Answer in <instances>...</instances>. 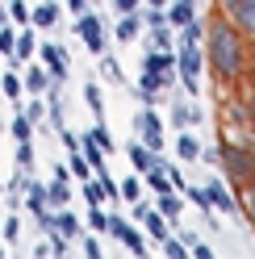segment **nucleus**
Returning <instances> with one entry per match:
<instances>
[{"mask_svg": "<svg viewBox=\"0 0 255 259\" xmlns=\"http://www.w3.org/2000/svg\"><path fill=\"white\" fill-rule=\"evenodd\" d=\"M205 59H209L214 75H218V79H226V84H234V79L243 75V67H247L243 29H238V25L226 17V13L205 25Z\"/></svg>", "mask_w": 255, "mask_h": 259, "instance_id": "1", "label": "nucleus"}, {"mask_svg": "<svg viewBox=\"0 0 255 259\" xmlns=\"http://www.w3.org/2000/svg\"><path fill=\"white\" fill-rule=\"evenodd\" d=\"M222 171H226V180L238 188V184H247L251 176H255V151H247V147H230L226 138H222V163H218Z\"/></svg>", "mask_w": 255, "mask_h": 259, "instance_id": "2", "label": "nucleus"}, {"mask_svg": "<svg viewBox=\"0 0 255 259\" xmlns=\"http://www.w3.org/2000/svg\"><path fill=\"white\" fill-rule=\"evenodd\" d=\"M201 51H197V42H176V75H180V88L184 92H193L197 96V75H201Z\"/></svg>", "mask_w": 255, "mask_h": 259, "instance_id": "3", "label": "nucleus"}, {"mask_svg": "<svg viewBox=\"0 0 255 259\" xmlns=\"http://www.w3.org/2000/svg\"><path fill=\"white\" fill-rule=\"evenodd\" d=\"M134 130L151 151H163V121H159V113L151 105H142V113H134Z\"/></svg>", "mask_w": 255, "mask_h": 259, "instance_id": "4", "label": "nucleus"}, {"mask_svg": "<svg viewBox=\"0 0 255 259\" xmlns=\"http://www.w3.org/2000/svg\"><path fill=\"white\" fill-rule=\"evenodd\" d=\"M75 34L84 38V46H88L92 55H105V25H101V17H97L92 9L75 17Z\"/></svg>", "mask_w": 255, "mask_h": 259, "instance_id": "5", "label": "nucleus"}, {"mask_svg": "<svg viewBox=\"0 0 255 259\" xmlns=\"http://www.w3.org/2000/svg\"><path fill=\"white\" fill-rule=\"evenodd\" d=\"M222 13H226L243 34H255V0H222Z\"/></svg>", "mask_w": 255, "mask_h": 259, "instance_id": "6", "label": "nucleus"}, {"mask_svg": "<svg viewBox=\"0 0 255 259\" xmlns=\"http://www.w3.org/2000/svg\"><path fill=\"white\" fill-rule=\"evenodd\" d=\"M38 55H42V63H46V71H51V79H67V55H63V46L59 42H42L38 46Z\"/></svg>", "mask_w": 255, "mask_h": 259, "instance_id": "7", "label": "nucleus"}, {"mask_svg": "<svg viewBox=\"0 0 255 259\" xmlns=\"http://www.w3.org/2000/svg\"><path fill=\"white\" fill-rule=\"evenodd\" d=\"M205 197H209L214 213H234V192L222 184V180H209V184H205Z\"/></svg>", "mask_w": 255, "mask_h": 259, "instance_id": "8", "label": "nucleus"}, {"mask_svg": "<svg viewBox=\"0 0 255 259\" xmlns=\"http://www.w3.org/2000/svg\"><path fill=\"white\" fill-rule=\"evenodd\" d=\"M34 55H38V38H34V29H29V25H21V34H17V42H13V55H9V59L29 63Z\"/></svg>", "mask_w": 255, "mask_h": 259, "instance_id": "9", "label": "nucleus"}, {"mask_svg": "<svg viewBox=\"0 0 255 259\" xmlns=\"http://www.w3.org/2000/svg\"><path fill=\"white\" fill-rule=\"evenodd\" d=\"M125 155H130V163H134V171H147V167H155L159 163V151H151L147 142H130V147H125Z\"/></svg>", "mask_w": 255, "mask_h": 259, "instance_id": "10", "label": "nucleus"}, {"mask_svg": "<svg viewBox=\"0 0 255 259\" xmlns=\"http://www.w3.org/2000/svg\"><path fill=\"white\" fill-rule=\"evenodd\" d=\"M197 121H201V109L188 105L184 96H176V105H172V125H176V130H188V125H197Z\"/></svg>", "mask_w": 255, "mask_h": 259, "instance_id": "11", "label": "nucleus"}, {"mask_svg": "<svg viewBox=\"0 0 255 259\" xmlns=\"http://www.w3.org/2000/svg\"><path fill=\"white\" fill-rule=\"evenodd\" d=\"M197 17V0H172V9H167V25L172 29H180Z\"/></svg>", "mask_w": 255, "mask_h": 259, "instance_id": "12", "label": "nucleus"}, {"mask_svg": "<svg viewBox=\"0 0 255 259\" xmlns=\"http://www.w3.org/2000/svg\"><path fill=\"white\" fill-rule=\"evenodd\" d=\"M46 88H51V71H46V63H34V67L25 71V92H34V96H42Z\"/></svg>", "mask_w": 255, "mask_h": 259, "instance_id": "13", "label": "nucleus"}, {"mask_svg": "<svg viewBox=\"0 0 255 259\" xmlns=\"http://www.w3.org/2000/svg\"><path fill=\"white\" fill-rule=\"evenodd\" d=\"M29 21H34V25H42V29L59 25V5H55V0H42V5L29 13Z\"/></svg>", "mask_w": 255, "mask_h": 259, "instance_id": "14", "label": "nucleus"}, {"mask_svg": "<svg viewBox=\"0 0 255 259\" xmlns=\"http://www.w3.org/2000/svg\"><path fill=\"white\" fill-rule=\"evenodd\" d=\"M25 201H29V213H34V218H42L46 209H51V205H46V188H42L38 180L25 184Z\"/></svg>", "mask_w": 255, "mask_h": 259, "instance_id": "15", "label": "nucleus"}, {"mask_svg": "<svg viewBox=\"0 0 255 259\" xmlns=\"http://www.w3.org/2000/svg\"><path fill=\"white\" fill-rule=\"evenodd\" d=\"M142 34V17L138 13H121V21H117V42H134Z\"/></svg>", "mask_w": 255, "mask_h": 259, "instance_id": "16", "label": "nucleus"}, {"mask_svg": "<svg viewBox=\"0 0 255 259\" xmlns=\"http://www.w3.org/2000/svg\"><path fill=\"white\" fill-rule=\"evenodd\" d=\"M46 205H51V209L71 205V188H67V180H51V188H46Z\"/></svg>", "mask_w": 255, "mask_h": 259, "instance_id": "17", "label": "nucleus"}, {"mask_svg": "<svg viewBox=\"0 0 255 259\" xmlns=\"http://www.w3.org/2000/svg\"><path fill=\"white\" fill-rule=\"evenodd\" d=\"M151 46L155 51H176V34H172V25H151Z\"/></svg>", "mask_w": 255, "mask_h": 259, "instance_id": "18", "label": "nucleus"}, {"mask_svg": "<svg viewBox=\"0 0 255 259\" xmlns=\"http://www.w3.org/2000/svg\"><path fill=\"white\" fill-rule=\"evenodd\" d=\"M0 92H5V96H9V101H13V105H17V109H21V75H17V71H13V67H9L5 75H0Z\"/></svg>", "mask_w": 255, "mask_h": 259, "instance_id": "19", "label": "nucleus"}, {"mask_svg": "<svg viewBox=\"0 0 255 259\" xmlns=\"http://www.w3.org/2000/svg\"><path fill=\"white\" fill-rule=\"evenodd\" d=\"M176 155L184 159V163H197V159H201V142L188 134V130H184V134H180V142H176Z\"/></svg>", "mask_w": 255, "mask_h": 259, "instance_id": "20", "label": "nucleus"}, {"mask_svg": "<svg viewBox=\"0 0 255 259\" xmlns=\"http://www.w3.org/2000/svg\"><path fill=\"white\" fill-rule=\"evenodd\" d=\"M55 230H59V234H67V238H79V222H75V213H67V205L55 213Z\"/></svg>", "mask_w": 255, "mask_h": 259, "instance_id": "21", "label": "nucleus"}, {"mask_svg": "<svg viewBox=\"0 0 255 259\" xmlns=\"http://www.w3.org/2000/svg\"><path fill=\"white\" fill-rule=\"evenodd\" d=\"M142 222H147V234H151L155 242H163V238H167V222H163V213H159V209H151Z\"/></svg>", "mask_w": 255, "mask_h": 259, "instance_id": "22", "label": "nucleus"}, {"mask_svg": "<svg viewBox=\"0 0 255 259\" xmlns=\"http://www.w3.org/2000/svg\"><path fill=\"white\" fill-rule=\"evenodd\" d=\"M84 101L92 105V113H97V117H105V92H101V84H97V79H88V88H84Z\"/></svg>", "mask_w": 255, "mask_h": 259, "instance_id": "23", "label": "nucleus"}, {"mask_svg": "<svg viewBox=\"0 0 255 259\" xmlns=\"http://www.w3.org/2000/svg\"><path fill=\"white\" fill-rule=\"evenodd\" d=\"M9 134L17 138V142H29V138H34V121L21 113V117H13V121H9Z\"/></svg>", "mask_w": 255, "mask_h": 259, "instance_id": "24", "label": "nucleus"}, {"mask_svg": "<svg viewBox=\"0 0 255 259\" xmlns=\"http://www.w3.org/2000/svg\"><path fill=\"white\" fill-rule=\"evenodd\" d=\"M180 197H176V192H159V201H155V209H159V213H163V218H176L180 213Z\"/></svg>", "mask_w": 255, "mask_h": 259, "instance_id": "25", "label": "nucleus"}, {"mask_svg": "<svg viewBox=\"0 0 255 259\" xmlns=\"http://www.w3.org/2000/svg\"><path fill=\"white\" fill-rule=\"evenodd\" d=\"M67 171L75 176V180H88V176H92V167H88V159L79 155V151H71V163H67Z\"/></svg>", "mask_w": 255, "mask_h": 259, "instance_id": "26", "label": "nucleus"}, {"mask_svg": "<svg viewBox=\"0 0 255 259\" xmlns=\"http://www.w3.org/2000/svg\"><path fill=\"white\" fill-rule=\"evenodd\" d=\"M79 184H84V201H88V205H101V201H105L101 180H92V176H88V180H79Z\"/></svg>", "mask_w": 255, "mask_h": 259, "instance_id": "27", "label": "nucleus"}, {"mask_svg": "<svg viewBox=\"0 0 255 259\" xmlns=\"http://www.w3.org/2000/svg\"><path fill=\"white\" fill-rule=\"evenodd\" d=\"M121 242H125V247H130L134 255H147V238H142L138 230H130V226H125V234H121Z\"/></svg>", "mask_w": 255, "mask_h": 259, "instance_id": "28", "label": "nucleus"}, {"mask_svg": "<svg viewBox=\"0 0 255 259\" xmlns=\"http://www.w3.org/2000/svg\"><path fill=\"white\" fill-rule=\"evenodd\" d=\"M159 247H163V255H167V259H184V255H188V247H184L180 238H172V234H167L163 242H159Z\"/></svg>", "mask_w": 255, "mask_h": 259, "instance_id": "29", "label": "nucleus"}, {"mask_svg": "<svg viewBox=\"0 0 255 259\" xmlns=\"http://www.w3.org/2000/svg\"><path fill=\"white\" fill-rule=\"evenodd\" d=\"M88 138H92V142H97V147H101V151H113V138H109V130H105L101 121H97V125H92V130H88Z\"/></svg>", "mask_w": 255, "mask_h": 259, "instance_id": "30", "label": "nucleus"}, {"mask_svg": "<svg viewBox=\"0 0 255 259\" xmlns=\"http://www.w3.org/2000/svg\"><path fill=\"white\" fill-rule=\"evenodd\" d=\"M88 222H92V230H105L109 234V213L101 205H88Z\"/></svg>", "mask_w": 255, "mask_h": 259, "instance_id": "31", "label": "nucleus"}, {"mask_svg": "<svg viewBox=\"0 0 255 259\" xmlns=\"http://www.w3.org/2000/svg\"><path fill=\"white\" fill-rule=\"evenodd\" d=\"M17 167L34 171V147H29V142H17Z\"/></svg>", "mask_w": 255, "mask_h": 259, "instance_id": "32", "label": "nucleus"}, {"mask_svg": "<svg viewBox=\"0 0 255 259\" xmlns=\"http://www.w3.org/2000/svg\"><path fill=\"white\" fill-rule=\"evenodd\" d=\"M9 21H17V25H29V9L21 5V0H9Z\"/></svg>", "mask_w": 255, "mask_h": 259, "instance_id": "33", "label": "nucleus"}, {"mask_svg": "<svg viewBox=\"0 0 255 259\" xmlns=\"http://www.w3.org/2000/svg\"><path fill=\"white\" fill-rule=\"evenodd\" d=\"M46 247H51V255H67L71 238H67V234H59V230H51V242H46Z\"/></svg>", "mask_w": 255, "mask_h": 259, "instance_id": "34", "label": "nucleus"}, {"mask_svg": "<svg viewBox=\"0 0 255 259\" xmlns=\"http://www.w3.org/2000/svg\"><path fill=\"white\" fill-rule=\"evenodd\" d=\"M117 188H121V197H125V201H138V197H142V180H138V176H130V180L117 184Z\"/></svg>", "mask_w": 255, "mask_h": 259, "instance_id": "35", "label": "nucleus"}, {"mask_svg": "<svg viewBox=\"0 0 255 259\" xmlns=\"http://www.w3.org/2000/svg\"><path fill=\"white\" fill-rule=\"evenodd\" d=\"M101 71H105V79H113V84H121V88H125V75H121V67H117L113 59H105V63H101Z\"/></svg>", "mask_w": 255, "mask_h": 259, "instance_id": "36", "label": "nucleus"}, {"mask_svg": "<svg viewBox=\"0 0 255 259\" xmlns=\"http://www.w3.org/2000/svg\"><path fill=\"white\" fill-rule=\"evenodd\" d=\"M25 117H29V121L38 125V121L46 117V105H42V101H29V105H25Z\"/></svg>", "mask_w": 255, "mask_h": 259, "instance_id": "37", "label": "nucleus"}, {"mask_svg": "<svg viewBox=\"0 0 255 259\" xmlns=\"http://www.w3.org/2000/svg\"><path fill=\"white\" fill-rule=\"evenodd\" d=\"M13 42H17V34H13L9 25H0V51H5V55H13Z\"/></svg>", "mask_w": 255, "mask_h": 259, "instance_id": "38", "label": "nucleus"}, {"mask_svg": "<svg viewBox=\"0 0 255 259\" xmlns=\"http://www.w3.org/2000/svg\"><path fill=\"white\" fill-rule=\"evenodd\" d=\"M5 238H9V242H17V238H21V222H17V218H9V222H5Z\"/></svg>", "mask_w": 255, "mask_h": 259, "instance_id": "39", "label": "nucleus"}, {"mask_svg": "<svg viewBox=\"0 0 255 259\" xmlns=\"http://www.w3.org/2000/svg\"><path fill=\"white\" fill-rule=\"evenodd\" d=\"M138 5H142V0H113L117 13H138Z\"/></svg>", "mask_w": 255, "mask_h": 259, "instance_id": "40", "label": "nucleus"}, {"mask_svg": "<svg viewBox=\"0 0 255 259\" xmlns=\"http://www.w3.org/2000/svg\"><path fill=\"white\" fill-rule=\"evenodd\" d=\"M59 134H63V147H67V151H79V138L71 134V130H59Z\"/></svg>", "mask_w": 255, "mask_h": 259, "instance_id": "41", "label": "nucleus"}, {"mask_svg": "<svg viewBox=\"0 0 255 259\" xmlns=\"http://www.w3.org/2000/svg\"><path fill=\"white\" fill-rule=\"evenodd\" d=\"M84 255L97 259V255H101V242H97V238H84Z\"/></svg>", "mask_w": 255, "mask_h": 259, "instance_id": "42", "label": "nucleus"}, {"mask_svg": "<svg viewBox=\"0 0 255 259\" xmlns=\"http://www.w3.org/2000/svg\"><path fill=\"white\" fill-rule=\"evenodd\" d=\"M201 159H205L209 167H218V163H222V151H205V147H201Z\"/></svg>", "mask_w": 255, "mask_h": 259, "instance_id": "43", "label": "nucleus"}, {"mask_svg": "<svg viewBox=\"0 0 255 259\" xmlns=\"http://www.w3.org/2000/svg\"><path fill=\"white\" fill-rule=\"evenodd\" d=\"M188 255H197V259H209V255H214V247H205V242H193V251H188Z\"/></svg>", "mask_w": 255, "mask_h": 259, "instance_id": "44", "label": "nucleus"}, {"mask_svg": "<svg viewBox=\"0 0 255 259\" xmlns=\"http://www.w3.org/2000/svg\"><path fill=\"white\" fill-rule=\"evenodd\" d=\"M67 9H71L75 17H79V13H88V0H67Z\"/></svg>", "mask_w": 255, "mask_h": 259, "instance_id": "45", "label": "nucleus"}, {"mask_svg": "<svg viewBox=\"0 0 255 259\" xmlns=\"http://www.w3.org/2000/svg\"><path fill=\"white\" fill-rule=\"evenodd\" d=\"M0 25H9V5H0Z\"/></svg>", "mask_w": 255, "mask_h": 259, "instance_id": "46", "label": "nucleus"}, {"mask_svg": "<svg viewBox=\"0 0 255 259\" xmlns=\"http://www.w3.org/2000/svg\"><path fill=\"white\" fill-rule=\"evenodd\" d=\"M147 5H151V9H163V5H167V0H147Z\"/></svg>", "mask_w": 255, "mask_h": 259, "instance_id": "47", "label": "nucleus"}, {"mask_svg": "<svg viewBox=\"0 0 255 259\" xmlns=\"http://www.w3.org/2000/svg\"><path fill=\"white\" fill-rule=\"evenodd\" d=\"M251 121H255V96H251Z\"/></svg>", "mask_w": 255, "mask_h": 259, "instance_id": "48", "label": "nucleus"}, {"mask_svg": "<svg viewBox=\"0 0 255 259\" xmlns=\"http://www.w3.org/2000/svg\"><path fill=\"white\" fill-rule=\"evenodd\" d=\"M5 130H9V125H5V117H0V134H5Z\"/></svg>", "mask_w": 255, "mask_h": 259, "instance_id": "49", "label": "nucleus"}, {"mask_svg": "<svg viewBox=\"0 0 255 259\" xmlns=\"http://www.w3.org/2000/svg\"><path fill=\"white\" fill-rule=\"evenodd\" d=\"M0 197H5V188H0Z\"/></svg>", "mask_w": 255, "mask_h": 259, "instance_id": "50", "label": "nucleus"}, {"mask_svg": "<svg viewBox=\"0 0 255 259\" xmlns=\"http://www.w3.org/2000/svg\"><path fill=\"white\" fill-rule=\"evenodd\" d=\"M0 255H5V247H0Z\"/></svg>", "mask_w": 255, "mask_h": 259, "instance_id": "51", "label": "nucleus"}, {"mask_svg": "<svg viewBox=\"0 0 255 259\" xmlns=\"http://www.w3.org/2000/svg\"><path fill=\"white\" fill-rule=\"evenodd\" d=\"M251 180H255V176H251Z\"/></svg>", "mask_w": 255, "mask_h": 259, "instance_id": "52", "label": "nucleus"}]
</instances>
